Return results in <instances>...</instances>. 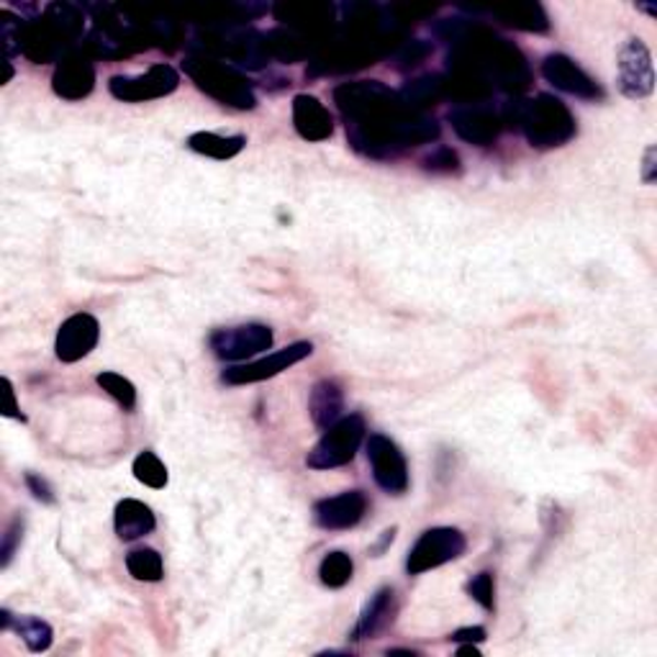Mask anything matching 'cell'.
Wrapping results in <instances>:
<instances>
[{
	"mask_svg": "<svg viewBox=\"0 0 657 657\" xmlns=\"http://www.w3.org/2000/svg\"><path fill=\"white\" fill-rule=\"evenodd\" d=\"M335 101L347 121L352 147L370 157H390L401 149L437 139L440 126L375 80L347 82L335 90Z\"/></svg>",
	"mask_w": 657,
	"mask_h": 657,
	"instance_id": "obj_1",
	"label": "cell"
},
{
	"mask_svg": "<svg viewBox=\"0 0 657 657\" xmlns=\"http://www.w3.org/2000/svg\"><path fill=\"white\" fill-rule=\"evenodd\" d=\"M82 32V13L78 5L55 3L49 5L44 19L32 21V24L21 26V52L29 59L39 63H52V59H63Z\"/></svg>",
	"mask_w": 657,
	"mask_h": 657,
	"instance_id": "obj_2",
	"label": "cell"
},
{
	"mask_svg": "<svg viewBox=\"0 0 657 657\" xmlns=\"http://www.w3.org/2000/svg\"><path fill=\"white\" fill-rule=\"evenodd\" d=\"M511 113L532 147H563L576 137V118L568 105L555 95L542 93L534 101H521L513 105Z\"/></svg>",
	"mask_w": 657,
	"mask_h": 657,
	"instance_id": "obj_3",
	"label": "cell"
},
{
	"mask_svg": "<svg viewBox=\"0 0 657 657\" xmlns=\"http://www.w3.org/2000/svg\"><path fill=\"white\" fill-rule=\"evenodd\" d=\"M183 70L203 93L216 98L218 103L231 105V109L239 111L254 109V90L245 75H239L234 67L208 57H188L183 63Z\"/></svg>",
	"mask_w": 657,
	"mask_h": 657,
	"instance_id": "obj_4",
	"label": "cell"
},
{
	"mask_svg": "<svg viewBox=\"0 0 657 657\" xmlns=\"http://www.w3.org/2000/svg\"><path fill=\"white\" fill-rule=\"evenodd\" d=\"M365 419L360 414L342 417L337 424L324 429L321 440L306 455V465L311 471H335V467L350 465L358 455L360 444L365 442Z\"/></svg>",
	"mask_w": 657,
	"mask_h": 657,
	"instance_id": "obj_5",
	"label": "cell"
},
{
	"mask_svg": "<svg viewBox=\"0 0 657 657\" xmlns=\"http://www.w3.org/2000/svg\"><path fill=\"white\" fill-rule=\"evenodd\" d=\"M465 534L455 530V526H432L414 542L409 557H406V570H409V576H421V573L457 560V557L465 555Z\"/></svg>",
	"mask_w": 657,
	"mask_h": 657,
	"instance_id": "obj_6",
	"label": "cell"
},
{
	"mask_svg": "<svg viewBox=\"0 0 657 657\" xmlns=\"http://www.w3.org/2000/svg\"><path fill=\"white\" fill-rule=\"evenodd\" d=\"M616 86L624 98L642 101L655 90V67L647 44L639 36H632L622 44L616 57Z\"/></svg>",
	"mask_w": 657,
	"mask_h": 657,
	"instance_id": "obj_7",
	"label": "cell"
},
{
	"mask_svg": "<svg viewBox=\"0 0 657 657\" xmlns=\"http://www.w3.org/2000/svg\"><path fill=\"white\" fill-rule=\"evenodd\" d=\"M180 86V75L170 65H152L141 75H116L109 80V90L116 101L124 103H145L155 98H165L175 93Z\"/></svg>",
	"mask_w": 657,
	"mask_h": 657,
	"instance_id": "obj_8",
	"label": "cell"
},
{
	"mask_svg": "<svg viewBox=\"0 0 657 657\" xmlns=\"http://www.w3.org/2000/svg\"><path fill=\"white\" fill-rule=\"evenodd\" d=\"M367 463L373 467V478L385 494L404 496L409 490V463L401 448L385 434H370Z\"/></svg>",
	"mask_w": 657,
	"mask_h": 657,
	"instance_id": "obj_9",
	"label": "cell"
},
{
	"mask_svg": "<svg viewBox=\"0 0 657 657\" xmlns=\"http://www.w3.org/2000/svg\"><path fill=\"white\" fill-rule=\"evenodd\" d=\"M211 350L218 360L241 362L273 347V329L265 324H241V327L216 329L208 337Z\"/></svg>",
	"mask_w": 657,
	"mask_h": 657,
	"instance_id": "obj_10",
	"label": "cell"
},
{
	"mask_svg": "<svg viewBox=\"0 0 657 657\" xmlns=\"http://www.w3.org/2000/svg\"><path fill=\"white\" fill-rule=\"evenodd\" d=\"M314 344L311 342H296L288 344L285 350H277L270 354V358H262L257 362H247V365H237L224 370L222 381L226 385H249V383H262L268 381V377L281 375L283 370H288L296 365V362L311 358Z\"/></svg>",
	"mask_w": 657,
	"mask_h": 657,
	"instance_id": "obj_11",
	"label": "cell"
},
{
	"mask_svg": "<svg viewBox=\"0 0 657 657\" xmlns=\"http://www.w3.org/2000/svg\"><path fill=\"white\" fill-rule=\"evenodd\" d=\"M542 78H545L550 86L563 90V93L580 98V101H601V98L607 95L599 82H596L584 67H578L568 55H560V52L545 57V63H542Z\"/></svg>",
	"mask_w": 657,
	"mask_h": 657,
	"instance_id": "obj_12",
	"label": "cell"
},
{
	"mask_svg": "<svg viewBox=\"0 0 657 657\" xmlns=\"http://www.w3.org/2000/svg\"><path fill=\"white\" fill-rule=\"evenodd\" d=\"M101 339V324L93 314H72L70 319L63 321V327L57 331L55 352L59 362H80L88 358L90 352L98 347Z\"/></svg>",
	"mask_w": 657,
	"mask_h": 657,
	"instance_id": "obj_13",
	"label": "cell"
},
{
	"mask_svg": "<svg viewBox=\"0 0 657 657\" xmlns=\"http://www.w3.org/2000/svg\"><path fill=\"white\" fill-rule=\"evenodd\" d=\"M367 513V496L362 490H344V494L321 498L314 503V519L321 530L344 532L358 526Z\"/></svg>",
	"mask_w": 657,
	"mask_h": 657,
	"instance_id": "obj_14",
	"label": "cell"
},
{
	"mask_svg": "<svg viewBox=\"0 0 657 657\" xmlns=\"http://www.w3.org/2000/svg\"><path fill=\"white\" fill-rule=\"evenodd\" d=\"M55 93L65 101H82L90 95V90L95 86V65L86 52H67L59 59L55 78H52Z\"/></svg>",
	"mask_w": 657,
	"mask_h": 657,
	"instance_id": "obj_15",
	"label": "cell"
},
{
	"mask_svg": "<svg viewBox=\"0 0 657 657\" xmlns=\"http://www.w3.org/2000/svg\"><path fill=\"white\" fill-rule=\"evenodd\" d=\"M450 121L460 139L478 147H488L490 141H496L498 132H501V118L480 103L460 105V109L450 113Z\"/></svg>",
	"mask_w": 657,
	"mask_h": 657,
	"instance_id": "obj_16",
	"label": "cell"
},
{
	"mask_svg": "<svg viewBox=\"0 0 657 657\" xmlns=\"http://www.w3.org/2000/svg\"><path fill=\"white\" fill-rule=\"evenodd\" d=\"M396 591L390 586L377 588V591L370 596V601L362 607L358 624L350 632V637L354 642H365V639H375L388 630L396 619Z\"/></svg>",
	"mask_w": 657,
	"mask_h": 657,
	"instance_id": "obj_17",
	"label": "cell"
},
{
	"mask_svg": "<svg viewBox=\"0 0 657 657\" xmlns=\"http://www.w3.org/2000/svg\"><path fill=\"white\" fill-rule=\"evenodd\" d=\"M293 126L306 141H327L335 134V118L329 109L308 93L293 98Z\"/></svg>",
	"mask_w": 657,
	"mask_h": 657,
	"instance_id": "obj_18",
	"label": "cell"
},
{
	"mask_svg": "<svg viewBox=\"0 0 657 657\" xmlns=\"http://www.w3.org/2000/svg\"><path fill=\"white\" fill-rule=\"evenodd\" d=\"M113 526H116L118 540L134 542L155 532L157 517L145 501L124 498V501L116 503V511H113Z\"/></svg>",
	"mask_w": 657,
	"mask_h": 657,
	"instance_id": "obj_19",
	"label": "cell"
},
{
	"mask_svg": "<svg viewBox=\"0 0 657 657\" xmlns=\"http://www.w3.org/2000/svg\"><path fill=\"white\" fill-rule=\"evenodd\" d=\"M344 411V393L342 385L337 381H329L324 377L311 388V396H308V414H311L314 424L321 429H329L331 424H337L342 419Z\"/></svg>",
	"mask_w": 657,
	"mask_h": 657,
	"instance_id": "obj_20",
	"label": "cell"
},
{
	"mask_svg": "<svg viewBox=\"0 0 657 657\" xmlns=\"http://www.w3.org/2000/svg\"><path fill=\"white\" fill-rule=\"evenodd\" d=\"M0 630H13L24 639V645L32 649V653H47L55 642V630H52L49 622H44L42 616H13L11 611H0Z\"/></svg>",
	"mask_w": 657,
	"mask_h": 657,
	"instance_id": "obj_21",
	"label": "cell"
},
{
	"mask_svg": "<svg viewBox=\"0 0 657 657\" xmlns=\"http://www.w3.org/2000/svg\"><path fill=\"white\" fill-rule=\"evenodd\" d=\"M245 145L247 137H241V134H237V137H218L214 132H195L188 137V147L203 157H211V160H231L245 149Z\"/></svg>",
	"mask_w": 657,
	"mask_h": 657,
	"instance_id": "obj_22",
	"label": "cell"
},
{
	"mask_svg": "<svg viewBox=\"0 0 657 657\" xmlns=\"http://www.w3.org/2000/svg\"><path fill=\"white\" fill-rule=\"evenodd\" d=\"M126 568L132 578L145 580V584H160L165 576L162 555L155 547H137L126 555Z\"/></svg>",
	"mask_w": 657,
	"mask_h": 657,
	"instance_id": "obj_23",
	"label": "cell"
},
{
	"mask_svg": "<svg viewBox=\"0 0 657 657\" xmlns=\"http://www.w3.org/2000/svg\"><path fill=\"white\" fill-rule=\"evenodd\" d=\"M496 13L503 19V24L517 26L521 32H547L550 29V21L540 3H517L509 9H498Z\"/></svg>",
	"mask_w": 657,
	"mask_h": 657,
	"instance_id": "obj_24",
	"label": "cell"
},
{
	"mask_svg": "<svg viewBox=\"0 0 657 657\" xmlns=\"http://www.w3.org/2000/svg\"><path fill=\"white\" fill-rule=\"evenodd\" d=\"M134 478H137L141 486L152 488V490H162L165 486H168L170 475H168V467H165V463L160 457L155 455L152 450H145L139 452L137 457H134Z\"/></svg>",
	"mask_w": 657,
	"mask_h": 657,
	"instance_id": "obj_25",
	"label": "cell"
},
{
	"mask_svg": "<svg viewBox=\"0 0 657 657\" xmlns=\"http://www.w3.org/2000/svg\"><path fill=\"white\" fill-rule=\"evenodd\" d=\"M352 573H354L352 557L342 553V550L327 553L324 555V560L319 563V578L327 588H344L352 580Z\"/></svg>",
	"mask_w": 657,
	"mask_h": 657,
	"instance_id": "obj_26",
	"label": "cell"
},
{
	"mask_svg": "<svg viewBox=\"0 0 657 657\" xmlns=\"http://www.w3.org/2000/svg\"><path fill=\"white\" fill-rule=\"evenodd\" d=\"M95 383L101 385L124 411L137 409V388H134V383L128 381V377L113 373V370H105V373L95 377Z\"/></svg>",
	"mask_w": 657,
	"mask_h": 657,
	"instance_id": "obj_27",
	"label": "cell"
},
{
	"mask_svg": "<svg viewBox=\"0 0 657 657\" xmlns=\"http://www.w3.org/2000/svg\"><path fill=\"white\" fill-rule=\"evenodd\" d=\"M467 593L475 603H480L486 611H494L496 599H494V576L488 570H483L467 584Z\"/></svg>",
	"mask_w": 657,
	"mask_h": 657,
	"instance_id": "obj_28",
	"label": "cell"
},
{
	"mask_svg": "<svg viewBox=\"0 0 657 657\" xmlns=\"http://www.w3.org/2000/svg\"><path fill=\"white\" fill-rule=\"evenodd\" d=\"M21 540H24V519L16 517L3 534V550H0V555H3V557H0V565H3V568H9V565H11L13 555H16V550L21 545Z\"/></svg>",
	"mask_w": 657,
	"mask_h": 657,
	"instance_id": "obj_29",
	"label": "cell"
},
{
	"mask_svg": "<svg viewBox=\"0 0 657 657\" xmlns=\"http://www.w3.org/2000/svg\"><path fill=\"white\" fill-rule=\"evenodd\" d=\"M24 480H26L29 490H32V494H34L36 501H42V503H55L57 501V498H55V488L49 486L47 478H42V475H36V473H26Z\"/></svg>",
	"mask_w": 657,
	"mask_h": 657,
	"instance_id": "obj_30",
	"label": "cell"
},
{
	"mask_svg": "<svg viewBox=\"0 0 657 657\" xmlns=\"http://www.w3.org/2000/svg\"><path fill=\"white\" fill-rule=\"evenodd\" d=\"M457 165H460V160H457V155L452 152L450 147H442V149H437L434 155H429L427 157V168L429 170H440V172H450V170H457Z\"/></svg>",
	"mask_w": 657,
	"mask_h": 657,
	"instance_id": "obj_31",
	"label": "cell"
},
{
	"mask_svg": "<svg viewBox=\"0 0 657 657\" xmlns=\"http://www.w3.org/2000/svg\"><path fill=\"white\" fill-rule=\"evenodd\" d=\"M486 637L488 632L483 626H463V630L450 634V639L457 642V645H480V642H486Z\"/></svg>",
	"mask_w": 657,
	"mask_h": 657,
	"instance_id": "obj_32",
	"label": "cell"
},
{
	"mask_svg": "<svg viewBox=\"0 0 657 657\" xmlns=\"http://www.w3.org/2000/svg\"><path fill=\"white\" fill-rule=\"evenodd\" d=\"M657 180V147L649 145L645 149V162H642V183L653 185Z\"/></svg>",
	"mask_w": 657,
	"mask_h": 657,
	"instance_id": "obj_33",
	"label": "cell"
},
{
	"mask_svg": "<svg viewBox=\"0 0 657 657\" xmlns=\"http://www.w3.org/2000/svg\"><path fill=\"white\" fill-rule=\"evenodd\" d=\"M3 388H5V411H3V417H9V419H21V421H24L26 417H24V414H21L19 404H16V390H13L11 377H3Z\"/></svg>",
	"mask_w": 657,
	"mask_h": 657,
	"instance_id": "obj_34",
	"label": "cell"
},
{
	"mask_svg": "<svg viewBox=\"0 0 657 657\" xmlns=\"http://www.w3.org/2000/svg\"><path fill=\"white\" fill-rule=\"evenodd\" d=\"M396 532H398V530H396V526H390V530H385V532H383V537H381V542H377V545L373 547V553H375V555H381V553H383V550H385V547H388L393 540H396Z\"/></svg>",
	"mask_w": 657,
	"mask_h": 657,
	"instance_id": "obj_35",
	"label": "cell"
},
{
	"mask_svg": "<svg viewBox=\"0 0 657 657\" xmlns=\"http://www.w3.org/2000/svg\"><path fill=\"white\" fill-rule=\"evenodd\" d=\"M457 655H473V657H478V655H480V649L475 647V645H460Z\"/></svg>",
	"mask_w": 657,
	"mask_h": 657,
	"instance_id": "obj_36",
	"label": "cell"
}]
</instances>
